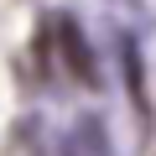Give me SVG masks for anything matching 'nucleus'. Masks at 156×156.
Returning <instances> with one entry per match:
<instances>
[{
  "label": "nucleus",
  "instance_id": "f257e3e1",
  "mask_svg": "<svg viewBox=\"0 0 156 156\" xmlns=\"http://www.w3.org/2000/svg\"><path fill=\"white\" fill-rule=\"evenodd\" d=\"M52 47H57V62H62V73L73 78V83H83V89L99 83V57H94L83 26H78L73 16H52Z\"/></svg>",
  "mask_w": 156,
  "mask_h": 156
},
{
  "label": "nucleus",
  "instance_id": "f03ea898",
  "mask_svg": "<svg viewBox=\"0 0 156 156\" xmlns=\"http://www.w3.org/2000/svg\"><path fill=\"white\" fill-rule=\"evenodd\" d=\"M125 83H130L135 115H140V125H146V78H140V68H135V52H130V42H125Z\"/></svg>",
  "mask_w": 156,
  "mask_h": 156
}]
</instances>
